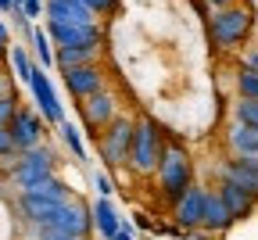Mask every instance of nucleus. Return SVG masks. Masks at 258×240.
<instances>
[{
  "label": "nucleus",
  "instance_id": "16",
  "mask_svg": "<svg viewBox=\"0 0 258 240\" xmlns=\"http://www.w3.org/2000/svg\"><path fill=\"white\" fill-rule=\"evenodd\" d=\"M201 229H208V233H226V229H233L230 212H226L219 190H212V187H205V194H201Z\"/></svg>",
  "mask_w": 258,
  "mask_h": 240
},
{
  "label": "nucleus",
  "instance_id": "24",
  "mask_svg": "<svg viewBox=\"0 0 258 240\" xmlns=\"http://www.w3.org/2000/svg\"><path fill=\"white\" fill-rule=\"evenodd\" d=\"M237 97H258V72H254V68H240V72H237Z\"/></svg>",
  "mask_w": 258,
  "mask_h": 240
},
{
  "label": "nucleus",
  "instance_id": "3",
  "mask_svg": "<svg viewBox=\"0 0 258 240\" xmlns=\"http://www.w3.org/2000/svg\"><path fill=\"white\" fill-rule=\"evenodd\" d=\"M251 29H254V15H251V8L237 4V0L208 15V36H212L215 50H237L251 36Z\"/></svg>",
  "mask_w": 258,
  "mask_h": 240
},
{
  "label": "nucleus",
  "instance_id": "35",
  "mask_svg": "<svg viewBox=\"0 0 258 240\" xmlns=\"http://www.w3.org/2000/svg\"><path fill=\"white\" fill-rule=\"evenodd\" d=\"M43 240H90V236H43Z\"/></svg>",
  "mask_w": 258,
  "mask_h": 240
},
{
  "label": "nucleus",
  "instance_id": "14",
  "mask_svg": "<svg viewBox=\"0 0 258 240\" xmlns=\"http://www.w3.org/2000/svg\"><path fill=\"white\" fill-rule=\"evenodd\" d=\"M43 22H69V25H90L97 15L83 0H43Z\"/></svg>",
  "mask_w": 258,
  "mask_h": 240
},
{
  "label": "nucleus",
  "instance_id": "28",
  "mask_svg": "<svg viewBox=\"0 0 258 240\" xmlns=\"http://www.w3.org/2000/svg\"><path fill=\"white\" fill-rule=\"evenodd\" d=\"M93 190H97V197H111V194H115V183H111L104 172H97V176H93Z\"/></svg>",
  "mask_w": 258,
  "mask_h": 240
},
{
  "label": "nucleus",
  "instance_id": "19",
  "mask_svg": "<svg viewBox=\"0 0 258 240\" xmlns=\"http://www.w3.org/2000/svg\"><path fill=\"white\" fill-rule=\"evenodd\" d=\"M101 43H83V47H54V68H69V65H83V61H97L101 57Z\"/></svg>",
  "mask_w": 258,
  "mask_h": 240
},
{
  "label": "nucleus",
  "instance_id": "30",
  "mask_svg": "<svg viewBox=\"0 0 258 240\" xmlns=\"http://www.w3.org/2000/svg\"><path fill=\"white\" fill-rule=\"evenodd\" d=\"M111 240H137V236H133V226H129V222L122 219V226H118V233H115Z\"/></svg>",
  "mask_w": 258,
  "mask_h": 240
},
{
  "label": "nucleus",
  "instance_id": "33",
  "mask_svg": "<svg viewBox=\"0 0 258 240\" xmlns=\"http://www.w3.org/2000/svg\"><path fill=\"white\" fill-rule=\"evenodd\" d=\"M0 43L11 47V32H8V25H4V22H0Z\"/></svg>",
  "mask_w": 258,
  "mask_h": 240
},
{
  "label": "nucleus",
  "instance_id": "26",
  "mask_svg": "<svg viewBox=\"0 0 258 240\" xmlns=\"http://www.w3.org/2000/svg\"><path fill=\"white\" fill-rule=\"evenodd\" d=\"M18 104H22V100L8 90V93H0V126H8L11 122V115L18 111Z\"/></svg>",
  "mask_w": 258,
  "mask_h": 240
},
{
  "label": "nucleus",
  "instance_id": "2",
  "mask_svg": "<svg viewBox=\"0 0 258 240\" xmlns=\"http://www.w3.org/2000/svg\"><path fill=\"white\" fill-rule=\"evenodd\" d=\"M161 147H165V133H161V126L151 115H140L133 122V144H129L125 168L137 179H151L154 168H158V158H161Z\"/></svg>",
  "mask_w": 258,
  "mask_h": 240
},
{
  "label": "nucleus",
  "instance_id": "1",
  "mask_svg": "<svg viewBox=\"0 0 258 240\" xmlns=\"http://www.w3.org/2000/svg\"><path fill=\"white\" fill-rule=\"evenodd\" d=\"M154 179H158V194L165 204L179 201L183 190L194 183V158L183 144L176 140H165L161 147V158H158V168H154Z\"/></svg>",
  "mask_w": 258,
  "mask_h": 240
},
{
  "label": "nucleus",
  "instance_id": "9",
  "mask_svg": "<svg viewBox=\"0 0 258 240\" xmlns=\"http://www.w3.org/2000/svg\"><path fill=\"white\" fill-rule=\"evenodd\" d=\"M57 72H61V79H64V90H69L76 100H83V97L97 93L101 86H108V83H104V68L97 65V61L69 65V68H57Z\"/></svg>",
  "mask_w": 258,
  "mask_h": 240
},
{
  "label": "nucleus",
  "instance_id": "17",
  "mask_svg": "<svg viewBox=\"0 0 258 240\" xmlns=\"http://www.w3.org/2000/svg\"><path fill=\"white\" fill-rule=\"evenodd\" d=\"M226 151L233 158H258V129L244 122L226 126Z\"/></svg>",
  "mask_w": 258,
  "mask_h": 240
},
{
  "label": "nucleus",
  "instance_id": "29",
  "mask_svg": "<svg viewBox=\"0 0 258 240\" xmlns=\"http://www.w3.org/2000/svg\"><path fill=\"white\" fill-rule=\"evenodd\" d=\"M11 154H18V151H15V144H11L8 126H0V158H11Z\"/></svg>",
  "mask_w": 258,
  "mask_h": 240
},
{
  "label": "nucleus",
  "instance_id": "4",
  "mask_svg": "<svg viewBox=\"0 0 258 240\" xmlns=\"http://www.w3.org/2000/svg\"><path fill=\"white\" fill-rule=\"evenodd\" d=\"M40 240L43 236H93V215H90V204L76 194H69L57 208L54 215L40 226V229H32Z\"/></svg>",
  "mask_w": 258,
  "mask_h": 240
},
{
  "label": "nucleus",
  "instance_id": "10",
  "mask_svg": "<svg viewBox=\"0 0 258 240\" xmlns=\"http://www.w3.org/2000/svg\"><path fill=\"white\" fill-rule=\"evenodd\" d=\"M47 36L54 47H83V43H101L104 47V29L101 22H90V25H69V22H43Z\"/></svg>",
  "mask_w": 258,
  "mask_h": 240
},
{
  "label": "nucleus",
  "instance_id": "32",
  "mask_svg": "<svg viewBox=\"0 0 258 240\" xmlns=\"http://www.w3.org/2000/svg\"><path fill=\"white\" fill-rule=\"evenodd\" d=\"M18 8V0H0V15H11Z\"/></svg>",
  "mask_w": 258,
  "mask_h": 240
},
{
  "label": "nucleus",
  "instance_id": "18",
  "mask_svg": "<svg viewBox=\"0 0 258 240\" xmlns=\"http://www.w3.org/2000/svg\"><path fill=\"white\" fill-rule=\"evenodd\" d=\"M90 215H93V229H97L101 240H111L118 233V226H122V215H118V208H115L111 197H97L90 204Z\"/></svg>",
  "mask_w": 258,
  "mask_h": 240
},
{
  "label": "nucleus",
  "instance_id": "5",
  "mask_svg": "<svg viewBox=\"0 0 258 240\" xmlns=\"http://www.w3.org/2000/svg\"><path fill=\"white\" fill-rule=\"evenodd\" d=\"M54 172H57V154H54L50 147H43V144L18 151L15 161L8 165V176L15 179L18 190H25V187H32V183H40V179H47V176H54Z\"/></svg>",
  "mask_w": 258,
  "mask_h": 240
},
{
  "label": "nucleus",
  "instance_id": "13",
  "mask_svg": "<svg viewBox=\"0 0 258 240\" xmlns=\"http://www.w3.org/2000/svg\"><path fill=\"white\" fill-rule=\"evenodd\" d=\"M201 194H205L201 183H190L183 190V197L169 204V208H172V222L179 229H198L201 226Z\"/></svg>",
  "mask_w": 258,
  "mask_h": 240
},
{
  "label": "nucleus",
  "instance_id": "12",
  "mask_svg": "<svg viewBox=\"0 0 258 240\" xmlns=\"http://www.w3.org/2000/svg\"><path fill=\"white\" fill-rule=\"evenodd\" d=\"M219 197H222V204H226V212H230V219L233 222H240V219H251L254 215V208H258V197L251 194V190H244V187H237V183H230V179H219Z\"/></svg>",
  "mask_w": 258,
  "mask_h": 240
},
{
  "label": "nucleus",
  "instance_id": "27",
  "mask_svg": "<svg viewBox=\"0 0 258 240\" xmlns=\"http://www.w3.org/2000/svg\"><path fill=\"white\" fill-rule=\"evenodd\" d=\"M18 8L29 22H40L43 18V0H18Z\"/></svg>",
  "mask_w": 258,
  "mask_h": 240
},
{
  "label": "nucleus",
  "instance_id": "20",
  "mask_svg": "<svg viewBox=\"0 0 258 240\" xmlns=\"http://www.w3.org/2000/svg\"><path fill=\"white\" fill-rule=\"evenodd\" d=\"M29 40H32V57H36V65L50 72V68H54V43H50V36H47V29L32 22Z\"/></svg>",
  "mask_w": 258,
  "mask_h": 240
},
{
  "label": "nucleus",
  "instance_id": "25",
  "mask_svg": "<svg viewBox=\"0 0 258 240\" xmlns=\"http://www.w3.org/2000/svg\"><path fill=\"white\" fill-rule=\"evenodd\" d=\"M83 4H86L97 18H108V15H115V11L122 8V0H83Z\"/></svg>",
  "mask_w": 258,
  "mask_h": 240
},
{
  "label": "nucleus",
  "instance_id": "36",
  "mask_svg": "<svg viewBox=\"0 0 258 240\" xmlns=\"http://www.w3.org/2000/svg\"><path fill=\"white\" fill-rule=\"evenodd\" d=\"M0 93H8V79H4V72H0Z\"/></svg>",
  "mask_w": 258,
  "mask_h": 240
},
{
  "label": "nucleus",
  "instance_id": "34",
  "mask_svg": "<svg viewBox=\"0 0 258 240\" xmlns=\"http://www.w3.org/2000/svg\"><path fill=\"white\" fill-rule=\"evenodd\" d=\"M244 65H247V68H254V72H258V47H254V50L247 54V61H244Z\"/></svg>",
  "mask_w": 258,
  "mask_h": 240
},
{
  "label": "nucleus",
  "instance_id": "15",
  "mask_svg": "<svg viewBox=\"0 0 258 240\" xmlns=\"http://www.w3.org/2000/svg\"><path fill=\"white\" fill-rule=\"evenodd\" d=\"M219 179H230V183H237L258 197V158H233L230 154L219 165Z\"/></svg>",
  "mask_w": 258,
  "mask_h": 240
},
{
  "label": "nucleus",
  "instance_id": "31",
  "mask_svg": "<svg viewBox=\"0 0 258 240\" xmlns=\"http://www.w3.org/2000/svg\"><path fill=\"white\" fill-rule=\"evenodd\" d=\"M201 4H205L208 11H215V8H226V4H233V0H201Z\"/></svg>",
  "mask_w": 258,
  "mask_h": 240
},
{
  "label": "nucleus",
  "instance_id": "11",
  "mask_svg": "<svg viewBox=\"0 0 258 240\" xmlns=\"http://www.w3.org/2000/svg\"><path fill=\"white\" fill-rule=\"evenodd\" d=\"M8 133H11L15 151H25V147L43 144L47 122L40 118V111H32V108H22V104H18V111H15V115H11V122H8Z\"/></svg>",
  "mask_w": 258,
  "mask_h": 240
},
{
  "label": "nucleus",
  "instance_id": "22",
  "mask_svg": "<svg viewBox=\"0 0 258 240\" xmlns=\"http://www.w3.org/2000/svg\"><path fill=\"white\" fill-rule=\"evenodd\" d=\"M8 61H11V68H15V76H18L22 83L29 79V72H32V65H36V61L29 57V50H25V47H18V43H11V47H8Z\"/></svg>",
  "mask_w": 258,
  "mask_h": 240
},
{
  "label": "nucleus",
  "instance_id": "8",
  "mask_svg": "<svg viewBox=\"0 0 258 240\" xmlns=\"http://www.w3.org/2000/svg\"><path fill=\"white\" fill-rule=\"evenodd\" d=\"M76 108H79V115H83V126L97 136V133H101V129L118 115V93H115V90H108V86H101L97 93L83 97Z\"/></svg>",
  "mask_w": 258,
  "mask_h": 240
},
{
  "label": "nucleus",
  "instance_id": "21",
  "mask_svg": "<svg viewBox=\"0 0 258 240\" xmlns=\"http://www.w3.org/2000/svg\"><path fill=\"white\" fill-rule=\"evenodd\" d=\"M54 129H57V136H61V144L72 151V158H76V161H86V144H83V133H79L69 118H61Z\"/></svg>",
  "mask_w": 258,
  "mask_h": 240
},
{
  "label": "nucleus",
  "instance_id": "7",
  "mask_svg": "<svg viewBox=\"0 0 258 240\" xmlns=\"http://www.w3.org/2000/svg\"><path fill=\"white\" fill-rule=\"evenodd\" d=\"M25 86L32 90V100H36L40 118H43L47 126H57V122L64 118V108H61V100H57V93H54L50 72H47V68H40V65H32V72H29Z\"/></svg>",
  "mask_w": 258,
  "mask_h": 240
},
{
  "label": "nucleus",
  "instance_id": "23",
  "mask_svg": "<svg viewBox=\"0 0 258 240\" xmlns=\"http://www.w3.org/2000/svg\"><path fill=\"white\" fill-rule=\"evenodd\" d=\"M233 122H244V126H254L258 129V97H237Z\"/></svg>",
  "mask_w": 258,
  "mask_h": 240
},
{
  "label": "nucleus",
  "instance_id": "6",
  "mask_svg": "<svg viewBox=\"0 0 258 240\" xmlns=\"http://www.w3.org/2000/svg\"><path fill=\"white\" fill-rule=\"evenodd\" d=\"M133 122L137 118H129V115H115L101 133H97V147H101V158L108 168H125V158H129V144H133Z\"/></svg>",
  "mask_w": 258,
  "mask_h": 240
}]
</instances>
